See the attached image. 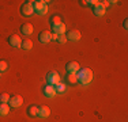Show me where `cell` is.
Listing matches in <instances>:
<instances>
[{
  "instance_id": "ffe728a7",
  "label": "cell",
  "mask_w": 128,
  "mask_h": 122,
  "mask_svg": "<svg viewBox=\"0 0 128 122\" xmlns=\"http://www.w3.org/2000/svg\"><path fill=\"white\" fill-rule=\"evenodd\" d=\"M8 100H10V95L7 92L0 94V103H8Z\"/></svg>"
},
{
  "instance_id": "484cf974",
  "label": "cell",
  "mask_w": 128,
  "mask_h": 122,
  "mask_svg": "<svg viewBox=\"0 0 128 122\" xmlns=\"http://www.w3.org/2000/svg\"><path fill=\"white\" fill-rule=\"evenodd\" d=\"M100 3H101V4H102L104 7H105V8H106V7H108V5H109V1H100Z\"/></svg>"
},
{
  "instance_id": "44dd1931",
  "label": "cell",
  "mask_w": 128,
  "mask_h": 122,
  "mask_svg": "<svg viewBox=\"0 0 128 122\" xmlns=\"http://www.w3.org/2000/svg\"><path fill=\"white\" fill-rule=\"evenodd\" d=\"M62 23V20H60V16H57V15H53V16H50V24L52 26H54V24H59Z\"/></svg>"
},
{
  "instance_id": "6da1fadb",
  "label": "cell",
  "mask_w": 128,
  "mask_h": 122,
  "mask_svg": "<svg viewBox=\"0 0 128 122\" xmlns=\"http://www.w3.org/2000/svg\"><path fill=\"white\" fill-rule=\"evenodd\" d=\"M75 75H76L78 83L82 84V85L90 84L91 80H93V71L89 69V68H80L76 73H75Z\"/></svg>"
},
{
  "instance_id": "9c48e42d",
  "label": "cell",
  "mask_w": 128,
  "mask_h": 122,
  "mask_svg": "<svg viewBox=\"0 0 128 122\" xmlns=\"http://www.w3.org/2000/svg\"><path fill=\"white\" fill-rule=\"evenodd\" d=\"M38 39L41 44H48L52 39V33L50 31H41L38 35Z\"/></svg>"
},
{
  "instance_id": "ac0fdd59",
  "label": "cell",
  "mask_w": 128,
  "mask_h": 122,
  "mask_svg": "<svg viewBox=\"0 0 128 122\" xmlns=\"http://www.w3.org/2000/svg\"><path fill=\"white\" fill-rule=\"evenodd\" d=\"M54 90H56V94H64L66 92V90H67V87H66V84L64 83H57L56 85H54Z\"/></svg>"
},
{
  "instance_id": "ba28073f",
  "label": "cell",
  "mask_w": 128,
  "mask_h": 122,
  "mask_svg": "<svg viewBox=\"0 0 128 122\" xmlns=\"http://www.w3.org/2000/svg\"><path fill=\"white\" fill-rule=\"evenodd\" d=\"M50 115V109L48 106H41L38 107V113H37V117L40 118H48Z\"/></svg>"
},
{
  "instance_id": "7a4b0ae2",
  "label": "cell",
  "mask_w": 128,
  "mask_h": 122,
  "mask_svg": "<svg viewBox=\"0 0 128 122\" xmlns=\"http://www.w3.org/2000/svg\"><path fill=\"white\" fill-rule=\"evenodd\" d=\"M48 1H42V0H37V1H33L32 5H33V10L34 12H37L40 15H45L48 12Z\"/></svg>"
},
{
  "instance_id": "52a82bcc",
  "label": "cell",
  "mask_w": 128,
  "mask_h": 122,
  "mask_svg": "<svg viewBox=\"0 0 128 122\" xmlns=\"http://www.w3.org/2000/svg\"><path fill=\"white\" fill-rule=\"evenodd\" d=\"M42 92H44V95L46 98H53L56 95V90H54V85H50V84H46L44 85V88H42Z\"/></svg>"
},
{
  "instance_id": "277c9868",
  "label": "cell",
  "mask_w": 128,
  "mask_h": 122,
  "mask_svg": "<svg viewBox=\"0 0 128 122\" xmlns=\"http://www.w3.org/2000/svg\"><path fill=\"white\" fill-rule=\"evenodd\" d=\"M46 81H48V84H50V85H56L57 83H60V75L57 72H54V71L48 72Z\"/></svg>"
},
{
  "instance_id": "603a6c76",
  "label": "cell",
  "mask_w": 128,
  "mask_h": 122,
  "mask_svg": "<svg viewBox=\"0 0 128 122\" xmlns=\"http://www.w3.org/2000/svg\"><path fill=\"white\" fill-rule=\"evenodd\" d=\"M80 3L83 5H91V7H94L98 1H97V0H87V1H80Z\"/></svg>"
},
{
  "instance_id": "5bb4252c",
  "label": "cell",
  "mask_w": 128,
  "mask_h": 122,
  "mask_svg": "<svg viewBox=\"0 0 128 122\" xmlns=\"http://www.w3.org/2000/svg\"><path fill=\"white\" fill-rule=\"evenodd\" d=\"M93 12H94V15H97V16H102L104 14H105V7L101 4V3H97L96 5L93 7Z\"/></svg>"
},
{
  "instance_id": "7402d4cb",
  "label": "cell",
  "mask_w": 128,
  "mask_h": 122,
  "mask_svg": "<svg viewBox=\"0 0 128 122\" xmlns=\"http://www.w3.org/2000/svg\"><path fill=\"white\" fill-rule=\"evenodd\" d=\"M8 68V64L4 60H0V72H6Z\"/></svg>"
},
{
  "instance_id": "cb8c5ba5",
  "label": "cell",
  "mask_w": 128,
  "mask_h": 122,
  "mask_svg": "<svg viewBox=\"0 0 128 122\" xmlns=\"http://www.w3.org/2000/svg\"><path fill=\"white\" fill-rule=\"evenodd\" d=\"M66 41H68L67 37H66V34H62V35L57 37V42H59V44H66Z\"/></svg>"
},
{
  "instance_id": "5b68a950",
  "label": "cell",
  "mask_w": 128,
  "mask_h": 122,
  "mask_svg": "<svg viewBox=\"0 0 128 122\" xmlns=\"http://www.w3.org/2000/svg\"><path fill=\"white\" fill-rule=\"evenodd\" d=\"M8 103H10L11 107L16 109V107H19V106H22V103H23V98H22V96H19V95H12V96L10 98V100H8Z\"/></svg>"
},
{
  "instance_id": "e0dca14e",
  "label": "cell",
  "mask_w": 128,
  "mask_h": 122,
  "mask_svg": "<svg viewBox=\"0 0 128 122\" xmlns=\"http://www.w3.org/2000/svg\"><path fill=\"white\" fill-rule=\"evenodd\" d=\"M20 48H22L23 50H30V49L33 48V42L30 41V39H23L22 44H20Z\"/></svg>"
},
{
  "instance_id": "4316f807",
  "label": "cell",
  "mask_w": 128,
  "mask_h": 122,
  "mask_svg": "<svg viewBox=\"0 0 128 122\" xmlns=\"http://www.w3.org/2000/svg\"><path fill=\"white\" fill-rule=\"evenodd\" d=\"M57 37H59L57 34H53V33H52V39H54V41H57Z\"/></svg>"
},
{
  "instance_id": "30bf717a",
  "label": "cell",
  "mask_w": 128,
  "mask_h": 122,
  "mask_svg": "<svg viewBox=\"0 0 128 122\" xmlns=\"http://www.w3.org/2000/svg\"><path fill=\"white\" fill-rule=\"evenodd\" d=\"M8 44H10L12 48H20L22 41H20L19 35H10L8 37Z\"/></svg>"
},
{
  "instance_id": "d6986e66",
  "label": "cell",
  "mask_w": 128,
  "mask_h": 122,
  "mask_svg": "<svg viewBox=\"0 0 128 122\" xmlns=\"http://www.w3.org/2000/svg\"><path fill=\"white\" fill-rule=\"evenodd\" d=\"M67 81H68L70 84H76L78 83L76 75H75V73H68V75H67Z\"/></svg>"
},
{
  "instance_id": "7c38bea8",
  "label": "cell",
  "mask_w": 128,
  "mask_h": 122,
  "mask_svg": "<svg viewBox=\"0 0 128 122\" xmlns=\"http://www.w3.org/2000/svg\"><path fill=\"white\" fill-rule=\"evenodd\" d=\"M66 37H67V39H70V41H79L82 35H80V33H79L78 30H70Z\"/></svg>"
},
{
  "instance_id": "8992f818",
  "label": "cell",
  "mask_w": 128,
  "mask_h": 122,
  "mask_svg": "<svg viewBox=\"0 0 128 122\" xmlns=\"http://www.w3.org/2000/svg\"><path fill=\"white\" fill-rule=\"evenodd\" d=\"M79 69H80V66L76 61H70V62L66 64V71L68 73H76Z\"/></svg>"
},
{
  "instance_id": "2e32d148",
  "label": "cell",
  "mask_w": 128,
  "mask_h": 122,
  "mask_svg": "<svg viewBox=\"0 0 128 122\" xmlns=\"http://www.w3.org/2000/svg\"><path fill=\"white\" fill-rule=\"evenodd\" d=\"M10 113V105L8 103H0V115L4 117Z\"/></svg>"
},
{
  "instance_id": "d4e9b609",
  "label": "cell",
  "mask_w": 128,
  "mask_h": 122,
  "mask_svg": "<svg viewBox=\"0 0 128 122\" xmlns=\"http://www.w3.org/2000/svg\"><path fill=\"white\" fill-rule=\"evenodd\" d=\"M123 27H124V29H128V19H124V22H123Z\"/></svg>"
},
{
  "instance_id": "3957f363",
  "label": "cell",
  "mask_w": 128,
  "mask_h": 122,
  "mask_svg": "<svg viewBox=\"0 0 128 122\" xmlns=\"http://www.w3.org/2000/svg\"><path fill=\"white\" fill-rule=\"evenodd\" d=\"M33 1H25L22 5H20V14L23 15V16H30V15H33V5H32Z\"/></svg>"
},
{
  "instance_id": "8fae6325",
  "label": "cell",
  "mask_w": 128,
  "mask_h": 122,
  "mask_svg": "<svg viewBox=\"0 0 128 122\" xmlns=\"http://www.w3.org/2000/svg\"><path fill=\"white\" fill-rule=\"evenodd\" d=\"M20 31H22L23 35H30L33 34V31H34V27H33L32 23H25L20 26Z\"/></svg>"
},
{
  "instance_id": "4fadbf2b",
  "label": "cell",
  "mask_w": 128,
  "mask_h": 122,
  "mask_svg": "<svg viewBox=\"0 0 128 122\" xmlns=\"http://www.w3.org/2000/svg\"><path fill=\"white\" fill-rule=\"evenodd\" d=\"M52 29H53V34H57V35L66 34V24H64L63 22L59 23V24H54V26H52Z\"/></svg>"
},
{
  "instance_id": "9a60e30c",
  "label": "cell",
  "mask_w": 128,
  "mask_h": 122,
  "mask_svg": "<svg viewBox=\"0 0 128 122\" xmlns=\"http://www.w3.org/2000/svg\"><path fill=\"white\" fill-rule=\"evenodd\" d=\"M27 115L29 117H37V113H38V107L36 105H29L27 106Z\"/></svg>"
},
{
  "instance_id": "83f0119b",
  "label": "cell",
  "mask_w": 128,
  "mask_h": 122,
  "mask_svg": "<svg viewBox=\"0 0 128 122\" xmlns=\"http://www.w3.org/2000/svg\"><path fill=\"white\" fill-rule=\"evenodd\" d=\"M0 76H2V72H0Z\"/></svg>"
}]
</instances>
